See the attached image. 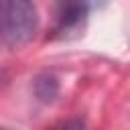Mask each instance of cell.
<instances>
[{
    "label": "cell",
    "mask_w": 130,
    "mask_h": 130,
    "mask_svg": "<svg viewBox=\"0 0 130 130\" xmlns=\"http://www.w3.org/2000/svg\"><path fill=\"white\" fill-rule=\"evenodd\" d=\"M35 93L43 102H51L57 95V79L51 75H41L35 79Z\"/></svg>",
    "instance_id": "3957f363"
},
{
    "label": "cell",
    "mask_w": 130,
    "mask_h": 130,
    "mask_svg": "<svg viewBox=\"0 0 130 130\" xmlns=\"http://www.w3.org/2000/svg\"><path fill=\"white\" fill-rule=\"evenodd\" d=\"M39 26V12L32 0H2L0 4V41L18 49L26 45Z\"/></svg>",
    "instance_id": "6da1fadb"
},
{
    "label": "cell",
    "mask_w": 130,
    "mask_h": 130,
    "mask_svg": "<svg viewBox=\"0 0 130 130\" xmlns=\"http://www.w3.org/2000/svg\"><path fill=\"white\" fill-rule=\"evenodd\" d=\"M102 2L104 0H57L49 39L57 41V39H71L73 35H79L87 24L89 14Z\"/></svg>",
    "instance_id": "7a4b0ae2"
},
{
    "label": "cell",
    "mask_w": 130,
    "mask_h": 130,
    "mask_svg": "<svg viewBox=\"0 0 130 130\" xmlns=\"http://www.w3.org/2000/svg\"><path fill=\"white\" fill-rule=\"evenodd\" d=\"M0 4H2V0H0Z\"/></svg>",
    "instance_id": "277c9868"
}]
</instances>
